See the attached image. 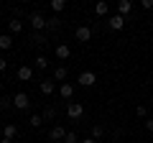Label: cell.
Listing matches in <instances>:
<instances>
[{
	"mask_svg": "<svg viewBox=\"0 0 153 143\" xmlns=\"http://www.w3.org/2000/svg\"><path fill=\"white\" fill-rule=\"evenodd\" d=\"M28 23H31V28H33V31H38V33L49 31V18H46L44 13H38V10H33L31 16H28Z\"/></svg>",
	"mask_w": 153,
	"mask_h": 143,
	"instance_id": "obj_1",
	"label": "cell"
},
{
	"mask_svg": "<svg viewBox=\"0 0 153 143\" xmlns=\"http://www.w3.org/2000/svg\"><path fill=\"white\" fill-rule=\"evenodd\" d=\"M13 107H16V110H28V107H31V97H28L26 92H18L16 97H13Z\"/></svg>",
	"mask_w": 153,
	"mask_h": 143,
	"instance_id": "obj_2",
	"label": "cell"
},
{
	"mask_svg": "<svg viewBox=\"0 0 153 143\" xmlns=\"http://www.w3.org/2000/svg\"><path fill=\"white\" fill-rule=\"evenodd\" d=\"M74 39L79 41V44H87V41L92 39V28H89V26H79L74 31Z\"/></svg>",
	"mask_w": 153,
	"mask_h": 143,
	"instance_id": "obj_3",
	"label": "cell"
},
{
	"mask_svg": "<svg viewBox=\"0 0 153 143\" xmlns=\"http://www.w3.org/2000/svg\"><path fill=\"white\" fill-rule=\"evenodd\" d=\"M82 112H84V107H82L79 102H66V115H69L71 120H79Z\"/></svg>",
	"mask_w": 153,
	"mask_h": 143,
	"instance_id": "obj_4",
	"label": "cell"
},
{
	"mask_svg": "<svg viewBox=\"0 0 153 143\" xmlns=\"http://www.w3.org/2000/svg\"><path fill=\"white\" fill-rule=\"evenodd\" d=\"M76 82L82 84V87H92V84H97V74H94V72H82V74L76 77Z\"/></svg>",
	"mask_w": 153,
	"mask_h": 143,
	"instance_id": "obj_5",
	"label": "cell"
},
{
	"mask_svg": "<svg viewBox=\"0 0 153 143\" xmlns=\"http://www.w3.org/2000/svg\"><path fill=\"white\" fill-rule=\"evenodd\" d=\"M125 21H128V18H123V16H117V13H115V16L107 18V26L112 28V31H123V28H125Z\"/></svg>",
	"mask_w": 153,
	"mask_h": 143,
	"instance_id": "obj_6",
	"label": "cell"
},
{
	"mask_svg": "<svg viewBox=\"0 0 153 143\" xmlns=\"http://www.w3.org/2000/svg\"><path fill=\"white\" fill-rule=\"evenodd\" d=\"M16 77L21 79V82H28V79H33V66H28V64L18 66V72H16Z\"/></svg>",
	"mask_w": 153,
	"mask_h": 143,
	"instance_id": "obj_7",
	"label": "cell"
},
{
	"mask_svg": "<svg viewBox=\"0 0 153 143\" xmlns=\"http://www.w3.org/2000/svg\"><path fill=\"white\" fill-rule=\"evenodd\" d=\"M66 133H69V130H64L61 125H54V128L49 130V138H51V141H64V138H66Z\"/></svg>",
	"mask_w": 153,
	"mask_h": 143,
	"instance_id": "obj_8",
	"label": "cell"
},
{
	"mask_svg": "<svg viewBox=\"0 0 153 143\" xmlns=\"http://www.w3.org/2000/svg\"><path fill=\"white\" fill-rule=\"evenodd\" d=\"M59 95H61V97L66 100V102H69V100L74 97V84H69V82H64V84H61V87H59Z\"/></svg>",
	"mask_w": 153,
	"mask_h": 143,
	"instance_id": "obj_9",
	"label": "cell"
},
{
	"mask_svg": "<svg viewBox=\"0 0 153 143\" xmlns=\"http://www.w3.org/2000/svg\"><path fill=\"white\" fill-rule=\"evenodd\" d=\"M130 10H133V3L130 0H120V3H117V16H130Z\"/></svg>",
	"mask_w": 153,
	"mask_h": 143,
	"instance_id": "obj_10",
	"label": "cell"
},
{
	"mask_svg": "<svg viewBox=\"0 0 153 143\" xmlns=\"http://www.w3.org/2000/svg\"><path fill=\"white\" fill-rule=\"evenodd\" d=\"M38 89H41V95H46V97H49V95H54V92H56V84L46 79V82H41V84H38Z\"/></svg>",
	"mask_w": 153,
	"mask_h": 143,
	"instance_id": "obj_11",
	"label": "cell"
},
{
	"mask_svg": "<svg viewBox=\"0 0 153 143\" xmlns=\"http://www.w3.org/2000/svg\"><path fill=\"white\" fill-rule=\"evenodd\" d=\"M18 136V125H13V123H5V128H3V138H16Z\"/></svg>",
	"mask_w": 153,
	"mask_h": 143,
	"instance_id": "obj_12",
	"label": "cell"
},
{
	"mask_svg": "<svg viewBox=\"0 0 153 143\" xmlns=\"http://www.w3.org/2000/svg\"><path fill=\"white\" fill-rule=\"evenodd\" d=\"M69 56H71V49H69L66 44H59V46H56V59H69Z\"/></svg>",
	"mask_w": 153,
	"mask_h": 143,
	"instance_id": "obj_13",
	"label": "cell"
},
{
	"mask_svg": "<svg viewBox=\"0 0 153 143\" xmlns=\"http://www.w3.org/2000/svg\"><path fill=\"white\" fill-rule=\"evenodd\" d=\"M8 28H10V33H21L23 31V21L21 18H10V21H8Z\"/></svg>",
	"mask_w": 153,
	"mask_h": 143,
	"instance_id": "obj_14",
	"label": "cell"
},
{
	"mask_svg": "<svg viewBox=\"0 0 153 143\" xmlns=\"http://www.w3.org/2000/svg\"><path fill=\"white\" fill-rule=\"evenodd\" d=\"M13 46V36H8V33H3V36H0V49L3 51H8Z\"/></svg>",
	"mask_w": 153,
	"mask_h": 143,
	"instance_id": "obj_15",
	"label": "cell"
},
{
	"mask_svg": "<svg viewBox=\"0 0 153 143\" xmlns=\"http://www.w3.org/2000/svg\"><path fill=\"white\" fill-rule=\"evenodd\" d=\"M94 13H97V16H107V13H110V5L105 3V0H100L97 5H94Z\"/></svg>",
	"mask_w": 153,
	"mask_h": 143,
	"instance_id": "obj_16",
	"label": "cell"
},
{
	"mask_svg": "<svg viewBox=\"0 0 153 143\" xmlns=\"http://www.w3.org/2000/svg\"><path fill=\"white\" fill-rule=\"evenodd\" d=\"M46 66H49V59L46 56H36L33 59V69H46Z\"/></svg>",
	"mask_w": 153,
	"mask_h": 143,
	"instance_id": "obj_17",
	"label": "cell"
},
{
	"mask_svg": "<svg viewBox=\"0 0 153 143\" xmlns=\"http://www.w3.org/2000/svg\"><path fill=\"white\" fill-rule=\"evenodd\" d=\"M31 41H33V44H36V46L46 44V33H38V31H33V33H31Z\"/></svg>",
	"mask_w": 153,
	"mask_h": 143,
	"instance_id": "obj_18",
	"label": "cell"
},
{
	"mask_svg": "<svg viewBox=\"0 0 153 143\" xmlns=\"http://www.w3.org/2000/svg\"><path fill=\"white\" fill-rule=\"evenodd\" d=\"M66 74H69V72H66V66H56V69H54V79H59V82H64Z\"/></svg>",
	"mask_w": 153,
	"mask_h": 143,
	"instance_id": "obj_19",
	"label": "cell"
},
{
	"mask_svg": "<svg viewBox=\"0 0 153 143\" xmlns=\"http://www.w3.org/2000/svg\"><path fill=\"white\" fill-rule=\"evenodd\" d=\"M49 5H51V10H54V13H61L66 8V3H64V0H51Z\"/></svg>",
	"mask_w": 153,
	"mask_h": 143,
	"instance_id": "obj_20",
	"label": "cell"
},
{
	"mask_svg": "<svg viewBox=\"0 0 153 143\" xmlns=\"http://www.w3.org/2000/svg\"><path fill=\"white\" fill-rule=\"evenodd\" d=\"M28 125H31V128H41V125H44V118H41V115H31V118H28Z\"/></svg>",
	"mask_w": 153,
	"mask_h": 143,
	"instance_id": "obj_21",
	"label": "cell"
},
{
	"mask_svg": "<svg viewBox=\"0 0 153 143\" xmlns=\"http://www.w3.org/2000/svg\"><path fill=\"white\" fill-rule=\"evenodd\" d=\"M41 118H44V120H54V118H56V110H54V107L49 105V107H44V112H41Z\"/></svg>",
	"mask_w": 153,
	"mask_h": 143,
	"instance_id": "obj_22",
	"label": "cell"
},
{
	"mask_svg": "<svg viewBox=\"0 0 153 143\" xmlns=\"http://www.w3.org/2000/svg\"><path fill=\"white\" fill-rule=\"evenodd\" d=\"M102 136H105V128H102V125H94V128H92V138L97 141V138H102Z\"/></svg>",
	"mask_w": 153,
	"mask_h": 143,
	"instance_id": "obj_23",
	"label": "cell"
},
{
	"mask_svg": "<svg viewBox=\"0 0 153 143\" xmlns=\"http://www.w3.org/2000/svg\"><path fill=\"white\" fill-rule=\"evenodd\" d=\"M64 143H79L76 133H74V130H69V133H66V138H64Z\"/></svg>",
	"mask_w": 153,
	"mask_h": 143,
	"instance_id": "obj_24",
	"label": "cell"
},
{
	"mask_svg": "<svg viewBox=\"0 0 153 143\" xmlns=\"http://www.w3.org/2000/svg\"><path fill=\"white\" fill-rule=\"evenodd\" d=\"M135 115L138 118H146L148 115V107H146V105H138V107H135Z\"/></svg>",
	"mask_w": 153,
	"mask_h": 143,
	"instance_id": "obj_25",
	"label": "cell"
},
{
	"mask_svg": "<svg viewBox=\"0 0 153 143\" xmlns=\"http://www.w3.org/2000/svg\"><path fill=\"white\" fill-rule=\"evenodd\" d=\"M61 26V18H49V28H59Z\"/></svg>",
	"mask_w": 153,
	"mask_h": 143,
	"instance_id": "obj_26",
	"label": "cell"
},
{
	"mask_svg": "<svg viewBox=\"0 0 153 143\" xmlns=\"http://www.w3.org/2000/svg\"><path fill=\"white\" fill-rule=\"evenodd\" d=\"M140 8H143V10H151V8H153V0H140Z\"/></svg>",
	"mask_w": 153,
	"mask_h": 143,
	"instance_id": "obj_27",
	"label": "cell"
},
{
	"mask_svg": "<svg viewBox=\"0 0 153 143\" xmlns=\"http://www.w3.org/2000/svg\"><path fill=\"white\" fill-rule=\"evenodd\" d=\"M146 130L153 133V118H148V120H146Z\"/></svg>",
	"mask_w": 153,
	"mask_h": 143,
	"instance_id": "obj_28",
	"label": "cell"
},
{
	"mask_svg": "<svg viewBox=\"0 0 153 143\" xmlns=\"http://www.w3.org/2000/svg\"><path fill=\"white\" fill-rule=\"evenodd\" d=\"M5 66H8V61L3 59V56H0V72H5Z\"/></svg>",
	"mask_w": 153,
	"mask_h": 143,
	"instance_id": "obj_29",
	"label": "cell"
},
{
	"mask_svg": "<svg viewBox=\"0 0 153 143\" xmlns=\"http://www.w3.org/2000/svg\"><path fill=\"white\" fill-rule=\"evenodd\" d=\"M79 143H97L94 138H84V141H79Z\"/></svg>",
	"mask_w": 153,
	"mask_h": 143,
	"instance_id": "obj_30",
	"label": "cell"
},
{
	"mask_svg": "<svg viewBox=\"0 0 153 143\" xmlns=\"http://www.w3.org/2000/svg\"><path fill=\"white\" fill-rule=\"evenodd\" d=\"M0 143H13V141H10V138H0Z\"/></svg>",
	"mask_w": 153,
	"mask_h": 143,
	"instance_id": "obj_31",
	"label": "cell"
},
{
	"mask_svg": "<svg viewBox=\"0 0 153 143\" xmlns=\"http://www.w3.org/2000/svg\"><path fill=\"white\" fill-rule=\"evenodd\" d=\"M0 92H3V82H0Z\"/></svg>",
	"mask_w": 153,
	"mask_h": 143,
	"instance_id": "obj_32",
	"label": "cell"
}]
</instances>
